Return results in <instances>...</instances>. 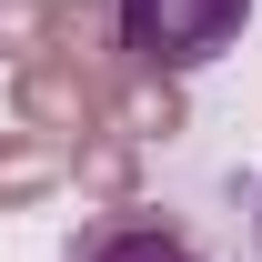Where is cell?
I'll return each instance as SVG.
<instances>
[{
	"mask_svg": "<svg viewBox=\"0 0 262 262\" xmlns=\"http://www.w3.org/2000/svg\"><path fill=\"white\" fill-rule=\"evenodd\" d=\"M10 111H20V131L71 141V131L111 121V91H101L91 71H71L61 51H31V61H10Z\"/></svg>",
	"mask_w": 262,
	"mask_h": 262,
	"instance_id": "7a4b0ae2",
	"label": "cell"
},
{
	"mask_svg": "<svg viewBox=\"0 0 262 262\" xmlns=\"http://www.w3.org/2000/svg\"><path fill=\"white\" fill-rule=\"evenodd\" d=\"M61 262H202V242L182 222H162V212H141V202H121V212H101V222L71 232Z\"/></svg>",
	"mask_w": 262,
	"mask_h": 262,
	"instance_id": "3957f363",
	"label": "cell"
},
{
	"mask_svg": "<svg viewBox=\"0 0 262 262\" xmlns=\"http://www.w3.org/2000/svg\"><path fill=\"white\" fill-rule=\"evenodd\" d=\"M111 121H121L141 151H151V141H182V131H192V91H182L171 71H121V81H111Z\"/></svg>",
	"mask_w": 262,
	"mask_h": 262,
	"instance_id": "8992f818",
	"label": "cell"
},
{
	"mask_svg": "<svg viewBox=\"0 0 262 262\" xmlns=\"http://www.w3.org/2000/svg\"><path fill=\"white\" fill-rule=\"evenodd\" d=\"M51 51L111 91V81L131 71V51H121V0H51Z\"/></svg>",
	"mask_w": 262,
	"mask_h": 262,
	"instance_id": "277c9868",
	"label": "cell"
},
{
	"mask_svg": "<svg viewBox=\"0 0 262 262\" xmlns=\"http://www.w3.org/2000/svg\"><path fill=\"white\" fill-rule=\"evenodd\" d=\"M71 182H81V202H101V212H121V202H141V141H131L121 121H91L71 131Z\"/></svg>",
	"mask_w": 262,
	"mask_h": 262,
	"instance_id": "5b68a950",
	"label": "cell"
},
{
	"mask_svg": "<svg viewBox=\"0 0 262 262\" xmlns=\"http://www.w3.org/2000/svg\"><path fill=\"white\" fill-rule=\"evenodd\" d=\"M242 31H252V0H121L131 71L192 81V71H212L222 51H242Z\"/></svg>",
	"mask_w": 262,
	"mask_h": 262,
	"instance_id": "6da1fadb",
	"label": "cell"
},
{
	"mask_svg": "<svg viewBox=\"0 0 262 262\" xmlns=\"http://www.w3.org/2000/svg\"><path fill=\"white\" fill-rule=\"evenodd\" d=\"M51 51V0H0V61Z\"/></svg>",
	"mask_w": 262,
	"mask_h": 262,
	"instance_id": "ba28073f",
	"label": "cell"
},
{
	"mask_svg": "<svg viewBox=\"0 0 262 262\" xmlns=\"http://www.w3.org/2000/svg\"><path fill=\"white\" fill-rule=\"evenodd\" d=\"M71 182L61 141L51 131H0V212H31V202H51Z\"/></svg>",
	"mask_w": 262,
	"mask_h": 262,
	"instance_id": "52a82bcc",
	"label": "cell"
},
{
	"mask_svg": "<svg viewBox=\"0 0 262 262\" xmlns=\"http://www.w3.org/2000/svg\"><path fill=\"white\" fill-rule=\"evenodd\" d=\"M252 242H262V192H252Z\"/></svg>",
	"mask_w": 262,
	"mask_h": 262,
	"instance_id": "9c48e42d",
	"label": "cell"
}]
</instances>
